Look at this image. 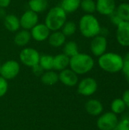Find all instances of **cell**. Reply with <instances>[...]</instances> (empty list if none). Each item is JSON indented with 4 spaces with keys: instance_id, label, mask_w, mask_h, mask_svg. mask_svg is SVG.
Returning <instances> with one entry per match:
<instances>
[{
    "instance_id": "1",
    "label": "cell",
    "mask_w": 129,
    "mask_h": 130,
    "mask_svg": "<svg viewBox=\"0 0 129 130\" xmlns=\"http://www.w3.org/2000/svg\"><path fill=\"white\" fill-rule=\"evenodd\" d=\"M98 65L106 72L117 73L122 69L123 57L116 53L106 52L98 58Z\"/></svg>"
},
{
    "instance_id": "2",
    "label": "cell",
    "mask_w": 129,
    "mask_h": 130,
    "mask_svg": "<svg viewBox=\"0 0 129 130\" xmlns=\"http://www.w3.org/2000/svg\"><path fill=\"white\" fill-rule=\"evenodd\" d=\"M94 60L93 57L87 53H78L70 58V69L77 75H84L90 72L94 67Z\"/></svg>"
},
{
    "instance_id": "3",
    "label": "cell",
    "mask_w": 129,
    "mask_h": 130,
    "mask_svg": "<svg viewBox=\"0 0 129 130\" xmlns=\"http://www.w3.org/2000/svg\"><path fill=\"white\" fill-rule=\"evenodd\" d=\"M101 28L98 19L93 14H85L80 18L79 30L86 38H93L99 35Z\"/></svg>"
},
{
    "instance_id": "4",
    "label": "cell",
    "mask_w": 129,
    "mask_h": 130,
    "mask_svg": "<svg viewBox=\"0 0 129 130\" xmlns=\"http://www.w3.org/2000/svg\"><path fill=\"white\" fill-rule=\"evenodd\" d=\"M67 14L61 6H55L49 9L45 18V24L52 31H56L62 29L66 22Z\"/></svg>"
},
{
    "instance_id": "5",
    "label": "cell",
    "mask_w": 129,
    "mask_h": 130,
    "mask_svg": "<svg viewBox=\"0 0 129 130\" xmlns=\"http://www.w3.org/2000/svg\"><path fill=\"white\" fill-rule=\"evenodd\" d=\"M119 120L118 115L108 111L100 115L97 120V126L100 130H115Z\"/></svg>"
},
{
    "instance_id": "6",
    "label": "cell",
    "mask_w": 129,
    "mask_h": 130,
    "mask_svg": "<svg viewBox=\"0 0 129 130\" xmlns=\"http://www.w3.org/2000/svg\"><path fill=\"white\" fill-rule=\"evenodd\" d=\"M40 57V54L39 53V52L36 50L30 47L23 49L19 55L21 62L24 66L31 68L39 64Z\"/></svg>"
},
{
    "instance_id": "7",
    "label": "cell",
    "mask_w": 129,
    "mask_h": 130,
    "mask_svg": "<svg viewBox=\"0 0 129 130\" xmlns=\"http://www.w3.org/2000/svg\"><path fill=\"white\" fill-rule=\"evenodd\" d=\"M98 88L97 82L91 77H87L83 78L78 83V92L79 94L89 97L96 93Z\"/></svg>"
},
{
    "instance_id": "8",
    "label": "cell",
    "mask_w": 129,
    "mask_h": 130,
    "mask_svg": "<svg viewBox=\"0 0 129 130\" xmlns=\"http://www.w3.org/2000/svg\"><path fill=\"white\" fill-rule=\"evenodd\" d=\"M108 46V41L105 36L101 34L97 35L92 38L90 42V51L94 56L100 57L106 52Z\"/></svg>"
},
{
    "instance_id": "9",
    "label": "cell",
    "mask_w": 129,
    "mask_h": 130,
    "mask_svg": "<svg viewBox=\"0 0 129 130\" xmlns=\"http://www.w3.org/2000/svg\"><path fill=\"white\" fill-rule=\"evenodd\" d=\"M19 63L15 60H8L2 65L0 75L8 81L14 78L19 74Z\"/></svg>"
},
{
    "instance_id": "10",
    "label": "cell",
    "mask_w": 129,
    "mask_h": 130,
    "mask_svg": "<svg viewBox=\"0 0 129 130\" xmlns=\"http://www.w3.org/2000/svg\"><path fill=\"white\" fill-rule=\"evenodd\" d=\"M116 40L119 45L129 46V21H122L116 27Z\"/></svg>"
},
{
    "instance_id": "11",
    "label": "cell",
    "mask_w": 129,
    "mask_h": 130,
    "mask_svg": "<svg viewBox=\"0 0 129 130\" xmlns=\"http://www.w3.org/2000/svg\"><path fill=\"white\" fill-rule=\"evenodd\" d=\"M19 19L21 27L24 30H31L36 24H38L39 17L38 14L29 9L26 11Z\"/></svg>"
},
{
    "instance_id": "12",
    "label": "cell",
    "mask_w": 129,
    "mask_h": 130,
    "mask_svg": "<svg viewBox=\"0 0 129 130\" xmlns=\"http://www.w3.org/2000/svg\"><path fill=\"white\" fill-rule=\"evenodd\" d=\"M59 81L68 87H73L78 83V76L71 69H65L60 71L59 74Z\"/></svg>"
},
{
    "instance_id": "13",
    "label": "cell",
    "mask_w": 129,
    "mask_h": 130,
    "mask_svg": "<svg viewBox=\"0 0 129 130\" xmlns=\"http://www.w3.org/2000/svg\"><path fill=\"white\" fill-rule=\"evenodd\" d=\"M116 3L115 0H97V11L105 16H109L116 9Z\"/></svg>"
},
{
    "instance_id": "14",
    "label": "cell",
    "mask_w": 129,
    "mask_h": 130,
    "mask_svg": "<svg viewBox=\"0 0 129 130\" xmlns=\"http://www.w3.org/2000/svg\"><path fill=\"white\" fill-rule=\"evenodd\" d=\"M50 30L45 24H37L30 30L31 37L38 42H42L48 39Z\"/></svg>"
},
{
    "instance_id": "15",
    "label": "cell",
    "mask_w": 129,
    "mask_h": 130,
    "mask_svg": "<svg viewBox=\"0 0 129 130\" xmlns=\"http://www.w3.org/2000/svg\"><path fill=\"white\" fill-rule=\"evenodd\" d=\"M85 110L88 114L97 117L103 113V105L97 99H90L85 104Z\"/></svg>"
},
{
    "instance_id": "16",
    "label": "cell",
    "mask_w": 129,
    "mask_h": 130,
    "mask_svg": "<svg viewBox=\"0 0 129 130\" xmlns=\"http://www.w3.org/2000/svg\"><path fill=\"white\" fill-rule=\"evenodd\" d=\"M70 58L64 53H60L53 56V69L62 71L69 66Z\"/></svg>"
},
{
    "instance_id": "17",
    "label": "cell",
    "mask_w": 129,
    "mask_h": 130,
    "mask_svg": "<svg viewBox=\"0 0 129 130\" xmlns=\"http://www.w3.org/2000/svg\"><path fill=\"white\" fill-rule=\"evenodd\" d=\"M4 25L10 32H16L21 27L20 19L14 14H6L4 18Z\"/></svg>"
},
{
    "instance_id": "18",
    "label": "cell",
    "mask_w": 129,
    "mask_h": 130,
    "mask_svg": "<svg viewBox=\"0 0 129 130\" xmlns=\"http://www.w3.org/2000/svg\"><path fill=\"white\" fill-rule=\"evenodd\" d=\"M49 43L53 47H60L65 44L66 40V37L63 34L62 31L56 30L53 31L49 34L48 37Z\"/></svg>"
},
{
    "instance_id": "19",
    "label": "cell",
    "mask_w": 129,
    "mask_h": 130,
    "mask_svg": "<svg viewBox=\"0 0 129 130\" xmlns=\"http://www.w3.org/2000/svg\"><path fill=\"white\" fill-rule=\"evenodd\" d=\"M30 32L27 30L23 29L17 32L14 37V42L18 46H24L30 42Z\"/></svg>"
},
{
    "instance_id": "20",
    "label": "cell",
    "mask_w": 129,
    "mask_h": 130,
    "mask_svg": "<svg viewBox=\"0 0 129 130\" xmlns=\"http://www.w3.org/2000/svg\"><path fill=\"white\" fill-rule=\"evenodd\" d=\"M30 10L36 12V14L45 11L49 6L48 0H30L28 2Z\"/></svg>"
},
{
    "instance_id": "21",
    "label": "cell",
    "mask_w": 129,
    "mask_h": 130,
    "mask_svg": "<svg viewBox=\"0 0 129 130\" xmlns=\"http://www.w3.org/2000/svg\"><path fill=\"white\" fill-rule=\"evenodd\" d=\"M40 79L46 85H54L59 82V74L52 70L46 71L41 75Z\"/></svg>"
},
{
    "instance_id": "22",
    "label": "cell",
    "mask_w": 129,
    "mask_h": 130,
    "mask_svg": "<svg viewBox=\"0 0 129 130\" xmlns=\"http://www.w3.org/2000/svg\"><path fill=\"white\" fill-rule=\"evenodd\" d=\"M81 2V0H62L60 6L66 14H71L80 8Z\"/></svg>"
},
{
    "instance_id": "23",
    "label": "cell",
    "mask_w": 129,
    "mask_h": 130,
    "mask_svg": "<svg viewBox=\"0 0 129 130\" xmlns=\"http://www.w3.org/2000/svg\"><path fill=\"white\" fill-rule=\"evenodd\" d=\"M110 108L113 113H114L116 115H119L125 111L127 107L122 98H116L111 102Z\"/></svg>"
},
{
    "instance_id": "24",
    "label": "cell",
    "mask_w": 129,
    "mask_h": 130,
    "mask_svg": "<svg viewBox=\"0 0 129 130\" xmlns=\"http://www.w3.org/2000/svg\"><path fill=\"white\" fill-rule=\"evenodd\" d=\"M39 65L43 69V71H49L53 69V56L44 54L40 56Z\"/></svg>"
},
{
    "instance_id": "25",
    "label": "cell",
    "mask_w": 129,
    "mask_h": 130,
    "mask_svg": "<svg viewBox=\"0 0 129 130\" xmlns=\"http://www.w3.org/2000/svg\"><path fill=\"white\" fill-rule=\"evenodd\" d=\"M79 53L78 51V46L76 42L75 41H68L67 43H65L64 48H63V53L68 56L69 58L75 56Z\"/></svg>"
},
{
    "instance_id": "26",
    "label": "cell",
    "mask_w": 129,
    "mask_h": 130,
    "mask_svg": "<svg viewBox=\"0 0 129 130\" xmlns=\"http://www.w3.org/2000/svg\"><path fill=\"white\" fill-rule=\"evenodd\" d=\"M116 12L123 21H129V3L123 2L119 4L116 7Z\"/></svg>"
},
{
    "instance_id": "27",
    "label": "cell",
    "mask_w": 129,
    "mask_h": 130,
    "mask_svg": "<svg viewBox=\"0 0 129 130\" xmlns=\"http://www.w3.org/2000/svg\"><path fill=\"white\" fill-rule=\"evenodd\" d=\"M80 7L86 14H94L97 11L96 2L94 0H81Z\"/></svg>"
},
{
    "instance_id": "28",
    "label": "cell",
    "mask_w": 129,
    "mask_h": 130,
    "mask_svg": "<svg viewBox=\"0 0 129 130\" xmlns=\"http://www.w3.org/2000/svg\"><path fill=\"white\" fill-rule=\"evenodd\" d=\"M77 30L76 24L74 21H66L62 27V32L65 37H70L75 34Z\"/></svg>"
},
{
    "instance_id": "29",
    "label": "cell",
    "mask_w": 129,
    "mask_h": 130,
    "mask_svg": "<svg viewBox=\"0 0 129 130\" xmlns=\"http://www.w3.org/2000/svg\"><path fill=\"white\" fill-rule=\"evenodd\" d=\"M115 130H129V118L123 117L119 120Z\"/></svg>"
},
{
    "instance_id": "30",
    "label": "cell",
    "mask_w": 129,
    "mask_h": 130,
    "mask_svg": "<svg viewBox=\"0 0 129 130\" xmlns=\"http://www.w3.org/2000/svg\"><path fill=\"white\" fill-rule=\"evenodd\" d=\"M8 89V84L6 79L0 75V98L5 96Z\"/></svg>"
},
{
    "instance_id": "31",
    "label": "cell",
    "mask_w": 129,
    "mask_h": 130,
    "mask_svg": "<svg viewBox=\"0 0 129 130\" xmlns=\"http://www.w3.org/2000/svg\"><path fill=\"white\" fill-rule=\"evenodd\" d=\"M109 20H110V22L113 24H114L115 26H118L122 21H123L122 19H121V18L119 16V14L116 12V11L113 13V14H111L110 15H109Z\"/></svg>"
},
{
    "instance_id": "32",
    "label": "cell",
    "mask_w": 129,
    "mask_h": 130,
    "mask_svg": "<svg viewBox=\"0 0 129 130\" xmlns=\"http://www.w3.org/2000/svg\"><path fill=\"white\" fill-rule=\"evenodd\" d=\"M122 99L125 102L127 108L129 109V89H127V90H125L124 91V93L122 94Z\"/></svg>"
},
{
    "instance_id": "33",
    "label": "cell",
    "mask_w": 129,
    "mask_h": 130,
    "mask_svg": "<svg viewBox=\"0 0 129 130\" xmlns=\"http://www.w3.org/2000/svg\"><path fill=\"white\" fill-rule=\"evenodd\" d=\"M121 72H122L125 80L129 83V66H123Z\"/></svg>"
},
{
    "instance_id": "34",
    "label": "cell",
    "mask_w": 129,
    "mask_h": 130,
    "mask_svg": "<svg viewBox=\"0 0 129 130\" xmlns=\"http://www.w3.org/2000/svg\"><path fill=\"white\" fill-rule=\"evenodd\" d=\"M32 68H33V72H34L36 75H42V74H43V69L40 67V66L39 64L36 65L35 66L32 67Z\"/></svg>"
},
{
    "instance_id": "35",
    "label": "cell",
    "mask_w": 129,
    "mask_h": 130,
    "mask_svg": "<svg viewBox=\"0 0 129 130\" xmlns=\"http://www.w3.org/2000/svg\"><path fill=\"white\" fill-rule=\"evenodd\" d=\"M11 0H0V8H5L9 6Z\"/></svg>"
},
{
    "instance_id": "36",
    "label": "cell",
    "mask_w": 129,
    "mask_h": 130,
    "mask_svg": "<svg viewBox=\"0 0 129 130\" xmlns=\"http://www.w3.org/2000/svg\"><path fill=\"white\" fill-rule=\"evenodd\" d=\"M5 10L3 8H0V18H5Z\"/></svg>"
},
{
    "instance_id": "37",
    "label": "cell",
    "mask_w": 129,
    "mask_h": 130,
    "mask_svg": "<svg viewBox=\"0 0 129 130\" xmlns=\"http://www.w3.org/2000/svg\"><path fill=\"white\" fill-rule=\"evenodd\" d=\"M1 66H2V65L0 64V73H1Z\"/></svg>"
}]
</instances>
